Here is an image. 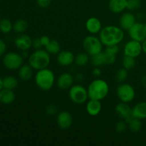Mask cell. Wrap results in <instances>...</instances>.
Here are the masks:
<instances>
[{"mask_svg":"<svg viewBox=\"0 0 146 146\" xmlns=\"http://www.w3.org/2000/svg\"><path fill=\"white\" fill-rule=\"evenodd\" d=\"M144 25H145V31H146V21H145V24H144Z\"/></svg>","mask_w":146,"mask_h":146,"instance_id":"cell-46","label":"cell"},{"mask_svg":"<svg viewBox=\"0 0 146 146\" xmlns=\"http://www.w3.org/2000/svg\"><path fill=\"white\" fill-rule=\"evenodd\" d=\"M91 64L94 66H101L105 64L104 63V53L101 52L99 54H96L91 56Z\"/></svg>","mask_w":146,"mask_h":146,"instance_id":"cell-31","label":"cell"},{"mask_svg":"<svg viewBox=\"0 0 146 146\" xmlns=\"http://www.w3.org/2000/svg\"><path fill=\"white\" fill-rule=\"evenodd\" d=\"M17 85H18V81L15 77L8 76L3 79V86L4 88L13 90L17 86Z\"/></svg>","mask_w":146,"mask_h":146,"instance_id":"cell-25","label":"cell"},{"mask_svg":"<svg viewBox=\"0 0 146 146\" xmlns=\"http://www.w3.org/2000/svg\"><path fill=\"white\" fill-rule=\"evenodd\" d=\"M141 84H142L143 86L146 88V75L143 76L141 78Z\"/></svg>","mask_w":146,"mask_h":146,"instance_id":"cell-43","label":"cell"},{"mask_svg":"<svg viewBox=\"0 0 146 146\" xmlns=\"http://www.w3.org/2000/svg\"><path fill=\"white\" fill-rule=\"evenodd\" d=\"M101 74H102V71L99 67L96 66L93 70V75L95 77H100L101 76Z\"/></svg>","mask_w":146,"mask_h":146,"instance_id":"cell-41","label":"cell"},{"mask_svg":"<svg viewBox=\"0 0 146 146\" xmlns=\"http://www.w3.org/2000/svg\"><path fill=\"white\" fill-rule=\"evenodd\" d=\"M21 56L23 57V58H27L28 56H29V53L27 52V51H22V53H21Z\"/></svg>","mask_w":146,"mask_h":146,"instance_id":"cell-44","label":"cell"},{"mask_svg":"<svg viewBox=\"0 0 146 146\" xmlns=\"http://www.w3.org/2000/svg\"><path fill=\"white\" fill-rule=\"evenodd\" d=\"M89 56H90L86 52H81L75 56L74 62L78 66H85L89 61Z\"/></svg>","mask_w":146,"mask_h":146,"instance_id":"cell-24","label":"cell"},{"mask_svg":"<svg viewBox=\"0 0 146 146\" xmlns=\"http://www.w3.org/2000/svg\"><path fill=\"white\" fill-rule=\"evenodd\" d=\"M128 70L124 68L123 67L119 68L116 71L115 75V81L118 83H123L125 82V80L128 78Z\"/></svg>","mask_w":146,"mask_h":146,"instance_id":"cell-30","label":"cell"},{"mask_svg":"<svg viewBox=\"0 0 146 146\" xmlns=\"http://www.w3.org/2000/svg\"><path fill=\"white\" fill-rule=\"evenodd\" d=\"M28 28V23L24 19H19L13 25V29L16 33L23 34Z\"/></svg>","mask_w":146,"mask_h":146,"instance_id":"cell-26","label":"cell"},{"mask_svg":"<svg viewBox=\"0 0 146 146\" xmlns=\"http://www.w3.org/2000/svg\"><path fill=\"white\" fill-rule=\"evenodd\" d=\"M141 5V0H128L127 9L130 11H134L140 8Z\"/></svg>","mask_w":146,"mask_h":146,"instance_id":"cell-32","label":"cell"},{"mask_svg":"<svg viewBox=\"0 0 146 146\" xmlns=\"http://www.w3.org/2000/svg\"><path fill=\"white\" fill-rule=\"evenodd\" d=\"M128 128V123L125 121H118L115 125V131L118 133H123Z\"/></svg>","mask_w":146,"mask_h":146,"instance_id":"cell-34","label":"cell"},{"mask_svg":"<svg viewBox=\"0 0 146 146\" xmlns=\"http://www.w3.org/2000/svg\"><path fill=\"white\" fill-rule=\"evenodd\" d=\"M102 109L101 101L90 99L86 104V111L91 116L98 115Z\"/></svg>","mask_w":146,"mask_h":146,"instance_id":"cell-18","label":"cell"},{"mask_svg":"<svg viewBox=\"0 0 146 146\" xmlns=\"http://www.w3.org/2000/svg\"><path fill=\"white\" fill-rule=\"evenodd\" d=\"M57 61L62 66H68L75 61V56L69 51H60L57 55Z\"/></svg>","mask_w":146,"mask_h":146,"instance_id":"cell-15","label":"cell"},{"mask_svg":"<svg viewBox=\"0 0 146 146\" xmlns=\"http://www.w3.org/2000/svg\"><path fill=\"white\" fill-rule=\"evenodd\" d=\"M127 123H128V127L129 130L133 133H138L142 129L143 125L141 123V120L138 119L136 118L133 117L127 122Z\"/></svg>","mask_w":146,"mask_h":146,"instance_id":"cell-23","label":"cell"},{"mask_svg":"<svg viewBox=\"0 0 146 146\" xmlns=\"http://www.w3.org/2000/svg\"><path fill=\"white\" fill-rule=\"evenodd\" d=\"M15 94L11 89L4 88L0 91V102L4 104H9L15 100Z\"/></svg>","mask_w":146,"mask_h":146,"instance_id":"cell-21","label":"cell"},{"mask_svg":"<svg viewBox=\"0 0 146 146\" xmlns=\"http://www.w3.org/2000/svg\"><path fill=\"white\" fill-rule=\"evenodd\" d=\"M45 48L50 54H58L61 50V46L56 40H51L49 44Z\"/></svg>","mask_w":146,"mask_h":146,"instance_id":"cell-27","label":"cell"},{"mask_svg":"<svg viewBox=\"0 0 146 146\" xmlns=\"http://www.w3.org/2000/svg\"><path fill=\"white\" fill-rule=\"evenodd\" d=\"M56 123L58 126L62 130H67L71 127L73 123V118L71 114L68 111H61L58 113L56 118Z\"/></svg>","mask_w":146,"mask_h":146,"instance_id":"cell-12","label":"cell"},{"mask_svg":"<svg viewBox=\"0 0 146 146\" xmlns=\"http://www.w3.org/2000/svg\"><path fill=\"white\" fill-rule=\"evenodd\" d=\"M128 33L131 39L143 42L146 38L145 25L141 22H135L132 27L128 30Z\"/></svg>","mask_w":146,"mask_h":146,"instance_id":"cell-10","label":"cell"},{"mask_svg":"<svg viewBox=\"0 0 146 146\" xmlns=\"http://www.w3.org/2000/svg\"><path fill=\"white\" fill-rule=\"evenodd\" d=\"M135 22V17L131 12L123 13L120 17L119 25L123 30L128 31Z\"/></svg>","mask_w":146,"mask_h":146,"instance_id":"cell-14","label":"cell"},{"mask_svg":"<svg viewBox=\"0 0 146 146\" xmlns=\"http://www.w3.org/2000/svg\"><path fill=\"white\" fill-rule=\"evenodd\" d=\"M132 115L140 120L146 119V101L137 104L132 108Z\"/></svg>","mask_w":146,"mask_h":146,"instance_id":"cell-20","label":"cell"},{"mask_svg":"<svg viewBox=\"0 0 146 146\" xmlns=\"http://www.w3.org/2000/svg\"><path fill=\"white\" fill-rule=\"evenodd\" d=\"M116 55H113V54H108L107 52H104V63L105 64H108V65H111L113 64L115 62L116 60Z\"/></svg>","mask_w":146,"mask_h":146,"instance_id":"cell-33","label":"cell"},{"mask_svg":"<svg viewBox=\"0 0 146 146\" xmlns=\"http://www.w3.org/2000/svg\"><path fill=\"white\" fill-rule=\"evenodd\" d=\"M40 40H41V44H42V46L44 47L46 46L49 44L50 41H51L50 38L48 36H42L40 37Z\"/></svg>","mask_w":146,"mask_h":146,"instance_id":"cell-39","label":"cell"},{"mask_svg":"<svg viewBox=\"0 0 146 146\" xmlns=\"http://www.w3.org/2000/svg\"><path fill=\"white\" fill-rule=\"evenodd\" d=\"M34 79L36 85L39 89L44 91H48L54 86L55 75L51 70L45 68L37 71Z\"/></svg>","mask_w":146,"mask_h":146,"instance_id":"cell-3","label":"cell"},{"mask_svg":"<svg viewBox=\"0 0 146 146\" xmlns=\"http://www.w3.org/2000/svg\"><path fill=\"white\" fill-rule=\"evenodd\" d=\"M46 113L48 114V115H54L58 113V108L56 105L54 104H50L46 108Z\"/></svg>","mask_w":146,"mask_h":146,"instance_id":"cell-35","label":"cell"},{"mask_svg":"<svg viewBox=\"0 0 146 146\" xmlns=\"http://www.w3.org/2000/svg\"><path fill=\"white\" fill-rule=\"evenodd\" d=\"M123 30L116 26H107L101 29L99 32L100 40L106 46L118 45L123 40Z\"/></svg>","mask_w":146,"mask_h":146,"instance_id":"cell-1","label":"cell"},{"mask_svg":"<svg viewBox=\"0 0 146 146\" xmlns=\"http://www.w3.org/2000/svg\"><path fill=\"white\" fill-rule=\"evenodd\" d=\"M135 58H133V57L124 55L122 60L123 67L127 70H130L133 68L134 67H135V64H136V61H135Z\"/></svg>","mask_w":146,"mask_h":146,"instance_id":"cell-28","label":"cell"},{"mask_svg":"<svg viewBox=\"0 0 146 146\" xmlns=\"http://www.w3.org/2000/svg\"><path fill=\"white\" fill-rule=\"evenodd\" d=\"M4 66L9 70L19 69L23 64V57L14 52L6 54L3 58Z\"/></svg>","mask_w":146,"mask_h":146,"instance_id":"cell-8","label":"cell"},{"mask_svg":"<svg viewBox=\"0 0 146 146\" xmlns=\"http://www.w3.org/2000/svg\"><path fill=\"white\" fill-rule=\"evenodd\" d=\"M6 48H7V46H6L5 42L3 40L0 39V56L5 53Z\"/></svg>","mask_w":146,"mask_h":146,"instance_id":"cell-40","label":"cell"},{"mask_svg":"<svg viewBox=\"0 0 146 146\" xmlns=\"http://www.w3.org/2000/svg\"><path fill=\"white\" fill-rule=\"evenodd\" d=\"M37 4L41 8H46L48 7L52 2V0H36Z\"/></svg>","mask_w":146,"mask_h":146,"instance_id":"cell-38","label":"cell"},{"mask_svg":"<svg viewBox=\"0 0 146 146\" xmlns=\"http://www.w3.org/2000/svg\"><path fill=\"white\" fill-rule=\"evenodd\" d=\"M143 52L142 44L141 42L135 40H130L126 44L123 48V53L125 56L137 58Z\"/></svg>","mask_w":146,"mask_h":146,"instance_id":"cell-9","label":"cell"},{"mask_svg":"<svg viewBox=\"0 0 146 146\" xmlns=\"http://www.w3.org/2000/svg\"><path fill=\"white\" fill-rule=\"evenodd\" d=\"M69 98L72 102L76 104H83L88 98V91L85 87L79 84L73 85L69 88Z\"/></svg>","mask_w":146,"mask_h":146,"instance_id":"cell-6","label":"cell"},{"mask_svg":"<svg viewBox=\"0 0 146 146\" xmlns=\"http://www.w3.org/2000/svg\"><path fill=\"white\" fill-rule=\"evenodd\" d=\"M13 29L11 21L8 19H2L0 20V31L4 34H8Z\"/></svg>","mask_w":146,"mask_h":146,"instance_id":"cell-29","label":"cell"},{"mask_svg":"<svg viewBox=\"0 0 146 146\" xmlns=\"http://www.w3.org/2000/svg\"><path fill=\"white\" fill-rule=\"evenodd\" d=\"M87 91L89 99L101 101L108 96L109 92V86L104 80L96 78L88 85Z\"/></svg>","mask_w":146,"mask_h":146,"instance_id":"cell-2","label":"cell"},{"mask_svg":"<svg viewBox=\"0 0 146 146\" xmlns=\"http://www.w3.org/2000/svg\"><path fill=\"white\" fill-rule=\"evenodd\" d=\"M3 88H4V86H3V80L0 78V91H1Z\"/></svg>","mask_w":146,"mask_h":146,"instance_id":"cell-45","label":"cell"},{"mask_svg":"<svg viewBox=\"0 0 146 146\" xmlns=\"http://www.w3.org/2000/svg\"><path fill=\"white\" fill-rule=\"evenodd\" d=\"M74 78L69 73H63L57 78V86L60 89L66 90L74 85Z\"/></svg>","mask_w":146,"mask_h":146,"instance_id":"cell-13","label":"cell"},{"mask_svg":"<svg viewBox=\"0 0 146 146\" xmlns=\"http://www.w3.org/2000/svg\"><path fill=\"white\" fill-rule=\"evenodd\" d=\"M51 62L50 54L46 50L40 49L35 50L29 56V64L35 70H40L47 68Z\"/></svg>","mask_w":146,"mask_h":146,"instance_id":"cell-4","label":"cell"},{"mask_svg":"<svg viewBox=\"0 0 146 146\" xmlns=\"http://www.w3.org/2000/svg\"><path fill=\"white\" fill-rule=\"evenodd\" d=\"M106 52L108 53V54H113V55H116L119 51V48H118V45H110L107 46L105 50Z\"/></svg>","mask_w":146,"mask_h":146,"instance_id":"cell-36","label":"cell"},{"mask_svg":"<svg viewBox=\"0 0 146 146\" xmlns=\"http://www.w3.org/2000/svg\"><path fill=\"white\" fill-rule=\"evenodd\" d=\"M115 110L118 116L126 122L133 117L132 115V108L130 107L128 103H119L116 105Z\"/></svg>","mask_w":146,"mask_h":146,"instance_id":"cell-11","label":"cell"},{"mask_svg":"<svg viewBox=\"0 0 146 146\" xmlns=\"http://www.w3.org/2000/svg\"><path fill=\"white\" fill-rule=\"evenodd\" d=\"M86 29L90 34L95 35L99 34L102 29V24L96 17H91L86 22Z\"/></svg>","mask_w":146,"mask_h":146,"instance_id":"cell-16","label":"cell"},{"mask_svg":"<svg viewBox=\"0 0 146 146\" xmlns=\"http://www.w3.org/2000/svg\"><path fill=\"white\" fill-rule=\"evenodd\" d=\"M32 41L29 36L21 34L15 39V45L21 51H27L32 47Z\"/></svg>","mask_w":146,"mask_h":146,"instance_id":"cell-17","label":"cell"},{"mask_svg":"<svg viewBox=\"0 0 146 146\" xmlns=\"http://www.w3.org/2000/svg\"><path fill=\"white\" fill-rule=\"evenodd\" d=\"M32 47L35 50L40 49L43 47L42 44H41V40H40V38H34L32 41Z\"/></svg>","mask_w":146,"mask_h":146,"instance_id":"cell-37","label":"cell"},{"mask_svg":"<svg viewBox=\"0 0 146 146\" xmlns=\"http://www.w3.org/2000/svg\"><path fill=\"white\" fill-rule=\"evenodd\" d=\"M127 1L128 0H110L109 9L115 14H119L127 9Z\"/></svg>","mask_w":146,"mask_h":146,"instance_id":"cell-19","label":"cell"},{"mask_svg":"<svg viewBox=\"0 0 146 146\" xmlns=\"http://www.w3.org/2000/svg\"><path fill=\"white\" fill-rule=\"evenodd\" d=\"M142 44V49H143V52L145 53L146 54V38L144 40L143 42H141Z\"/></svg>","mask_w":146,"mask_h":146,"instance_id":"cell-42","label":"cell"},{"mask_svg":"<svg viewBox=\"0 0 146 146\" xmlns=\"http://www.w3.org/2000/svg\"><path fill=\"white\" fill-rule=\"evenodd\" d=\"M34 68L29 64L21 66L19 68V78L23 81H28L32 78L34 75Z\"/></svg>","mask_w":146,"mask_h":146,"instance_id":"cell-22","label":"cell"},{"mask_svg":"<svg viewBox=\"0 0 146 146\" xmlns=\"http://www.w3.org/2000/svg\"><path fill=\"white\" fill-rule=\"evenodd\" d=\"M116 94L121 102L128 104L135 98V91L133 87L129 84L122 83L117 87Z\"/></svg>","mask_w":146,"mask_h":146,"instance_id":"cell-7","label":"cell"},{"mask_svg":"<svg viewBox=\"0 0 146 146\" xmlns=\"http://www.w3.org/2000/svg\"><path fill=\"white\" fill-rule=\"evenodd\" d=\"M103 46L99 37H96L94 35H89L85 37L83 41V47L85 51L90 56L96 55L99 53L102 52Z\"/></svg>","mask_w":146,"mask_h":146,"instance_id":"cell-5","label":"cell"}]
</instances>
